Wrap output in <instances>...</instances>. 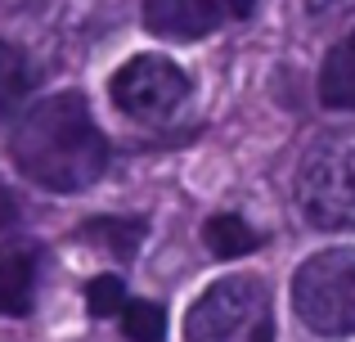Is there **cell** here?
Segmentation results:
<instances>
[{
	"instance_id": "cell-1",
	"label": "cell",
	"mask_w": 355,
	"mask_h": 342,
	"mask_svg": "<svg viewBox=\"0 0 355 342\" xmlns=\"http://www.w3.org/2000/svg\"><path fill=\"white\" fill-rule=\"evenodd\" d=\"M9 153H14V167L27 180H36L41 189H59V194L86 189L108 167V140L90 117V104L77 90L41 99L18 122Z\"/></svg>"
},
{
	"instance_id": "cell-2",
	"label": "cell",
	"mask_w": 355,
	"mask_h": 342,
	"mask_svg": "<svg viewBox=\"0 0 355 342\" xmlns=\"http://www.w3.org/2000/svg\"><path fill=\"white\" fill-rule=\"evenodd\" d=\"M184 342H275L270 284L257 275H230L202 289L184 316Z\"/></svg>"
},
{
	"instance_id": "cell-3",
	"label": "cell",
	"mask_w": 355,
	"mask_h": 342,
	"mask_svg": "<svg viewBox=\"0 0 355 342\" xmlns=\"http://www.w3.org/2000/svg\"><path fill=\"white\" fill-rule=\"evenodd\" d=\"M297 203L315 230H355V131H329L306 149Z\"/></svg>"
},
{
	"instance_id": "cell-4",
	"label": "cell",
	"mask_w": 355,
	"mask_h": 342,
	"mask_svg": "<svg viewBox=\"0 0 355 342\" xmlns=\"http://www.w3.org/2000/svg\"><path fill=\"white\" fill-rule=\"evenodd\" d=\"M293 307L324 338L355 334V248H324L297 271Z\"/></svg>"
},
{
	"instance_id": "cell-5",
	"label": "cell",
	"mask_w": 355,
	"mask_h": 342,
	"mask_svg": "<svg viewBox=\"0 0 355 342\" xmlns=\"http://www.w3.org/2000/svg\"><path fill=\"white\" fill-rule=\"evenodd\" d=\"M113 104L135 122H166L189 95V77L162 54H135L113 77Z\"/></svg>"
},
{
	"instance_id": "cell-6",
	"label": "cell",
	"mask_w": 355,
	"mask_h": 342,
	"mask_svg": "<svg viewBox=\"0 0 355 342\" xmlns=\"http://www.w3.org/2000/svg\"><path fill=\"white\" fill-rule=\"evenodd\" d=\"M252 9L257 0H144V27L166 41H198Z\"/></svg>"
},
{
	"instance_id": "cell-7",
	"label": "cell",
	"mask_w": 355,
	"mask_h": 342,
	"mask_svg": "<svg viewBox=\"0 0 355 342\" xmlns=\"http://www.w3.org/2000/svg\"><path fill=\"white\" fill-rule=\"evenodd\" d=\"M36 275H41L36 243H18L14 239V243L0 248V316H32Z\"/></svg>"
},
{
	"instance_id": "cell-8",
	"label": "cell",
	"mask_w": 355,
	"mask_h": 342,
	"mask_svg": "<svg viewBox=\"0 0 355 342\" xmlns=\"http://www.w3.org/2000/svg\"><path fill=\"white\" fill-rule=\"evenodd\" d=\"M320 99L329 108H347V113H355V32L342 36V41L329 50V59H324Z\"/></svg>"
},
{
	"instance_id": "cell-9",
	"label": "cell",
	"mask_w": 355,
	"mask_h": 342,
	"mask_svg": "<svg viewBox=\"0 0 355 342\" xmlns=\"http://www.w3.org/2000/svg\"><path fill=\"white\" fill-rule=\"evenodd\" d=\"M148 234V221L139 216H99V221H86L81 225V239L95 248H108V253L117 257H135L139 239Z\"/></svg>"
},
{
	"instance_id": "cell-10",
	"label": "cell",
	"mask_w": 355,
	"mask_h": 342,
	"mask_svg": "<svg viewBox=\"0 0 355 342\" xmlns=\"http://www.w3.org/2000/svg\"><path fill=\"white\" fill-rule=\"evenodd\" d=\"M32 63H27V54L18 50V45L0 41V117L14 113L18 104H23V95L32 90Z\"/></svg>"
},
{
	"instance_id": "cell-11",
	"label": "cell",
	"mask_w": 355,
	"mask_h": 342,
	"mask_svg": "<svg viewBox=\"0 0 355 342\" xmlns=\"http://www.w3.org/2000/svg\"><path fill=\"white\" fill-rule=\"evenodd\" d=\"M207 248L216 257H243V253H252V248H261V234L248 225V221H239V216H211L207 221Z\"/></svg>"
},
{
	"instance_id": "cell-12",
	"label": "cell",
	"mask_w": 355,
	"mask_h": 342,
	"mask_svg": "<svg viewBox=\"0 0 355 342\" xmlns=\"http://www.w3.org/2000/svg\"><path fill=\"white\" fill-rule=\"evenodd\" d=\"M121 329H126L130 342H162L166 311L153 307V302H126V311H121Z\"/></svg>"
},
{
	"instance_id": "cell-13",
	"label": "cell",
	"mask_w": 355,
	"mask_h": 342,
	"mask_svg": "<svg viewBox=\"0 0 355 342\" xmlns=\"http://www.w3.org/2000/svg\"><path fill=\"white\" fill-rule=\"evenodd\" d=\"M86 298H90V311H95L99 320L121 316V311H126V289H121L117 275H99V280H90Z\"/></svg>"
},
{
	"instance_id": "cell-14",
	"label": "cell",
	"mask_w": 355,
	"mask_h": 342,
	"mask_svg": "<svg viewBox=\"0 0 355 342\" xmlns=\"http://www.w3.org/2000/svg\"><path fill=\"white\" fill-rule=\"evenodd\" d=\"M14 216H18V207H14V194H9L5 185H0V230H5Z\"/></svg>"
},
{
	"instance_id": "cell-15",
	"label": "cell",
	"mask_w": 355,
	"mask_h": 342,
	"mask_svg": "<svg viewBox=\"0 0 355 342\" xmlns=\"http://www.w3.org/2000/svg\"><path fill=\"white\" fill-rule=\"evenodd\" d=\"M338 5H347V0H311L315 14H329V9H338Z\"/></svg>"
}]
</instances>
